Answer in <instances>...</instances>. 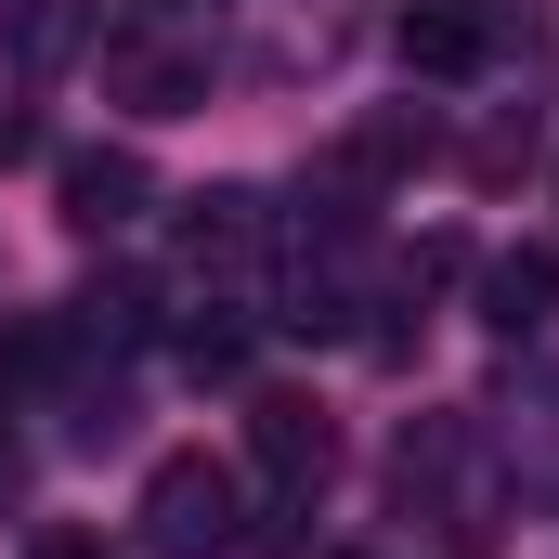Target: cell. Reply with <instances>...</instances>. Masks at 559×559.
I'll use <instances>...</instances> for the list:
<instances>
[{
	"label": "cell",
	"mask_w": 559,
	"mask_h": 559,
	"mask_svg": "<svg viewBox=\"0 0 559 559\" xmlns=\"http://www.w3.org/2000/svg\"><path fill=\"white\" fill-rule=\"evenodd\" d=\"M131 521H143V547H156V559H222L235 534H248V481H235L222 455H156Z\"/></svg>",
	"instance_id": "6da1fadb"
},
{
	"label": "cell",
	"mask_w": 559,
	"mask_h": 559,
	"mask_svg": "<svg viewBox=\"0 0 559 559\" xmlns=\"http://www.w3.org/2000/svg\"><path fill=\"white\" fill-rule=\"evenodd\" d=\"M248 468H261L274 495H325V481H338V429H325V404L261 391V404H248Z\"/></svg>",
	"instance_id": "7a4b0ae2"
},
{
	"label": "cell",
	"mask_w": 559,
	"mask_h": 559,
	"mask_svg": "<svg viewBox=\"0 0 559 559\" xmlns=\"http://www.w3.org/2000/svg\"><path fill=\"white\" fill-rule=\"evenodd\" d=\"M143 195H156V182H143L131 143H79V156L52 169V209H66L79 235H118V222H143Z\"/></svg>",
	"instance_id": "3957f363"
},
{
	"label": "cell",
	"mask_w": 559,
	"mask_h": 559,
	"mask_svg": "<svg viewBox=\"0 0 559 559\" xmlns=\"http://www.w3.org/2000/svg\"><path fill=\"white\" fill-rule=\"evenodd\" d=\"M391 52H404V79H468V66H495V26H481L468 0H417V13L391 26Z\"/></svg>",
	"instance_id": "277c9868"
},
{
	"label": "cell",
	"mask_w": 559,
	"mask_h": 559,
	"mask_svg": "<svg viewBox=\"0 0 559 559\" xmlns=\"http://www.w3.org/2000/svg\"><path fill=\"white\" fill-rule=\"evenodd\" d=\"M481 325H495V338L559 325V248H495V261H481Z\"/></svg>",
	"instance_id": "5b68a950"
},
{
	"label": "cell",
	"mask_w": 559,
	"mask_h": 559,
	"mask_svg": "<svg viewBox=\"0 0 559 559\" xmlns=\"http://www.w3.org/2000/svg\"><path fill=\"white\" fill-rule=\"evenodd\" d=\"M105 92L143 105V118H182V105L209 92V66H195V52H156V39H105Z\"/></svg>",
	"instance_id": "8992f818"
},
{
	"label": "cell",
	"mask_w": 559,
	"mask_h": 559,
	"mask_svg": "<svg viewBox=\"0 0 559 559\" xmlns=\"http://www.w3.org/2000/svg\"><path fill=\"white\" fill-rule=\"evenodd\" d=\"M261 248V195H195L182 209V261H248Z\"/></svg>",
	"instance_id": "52a82bcc"
},
{
	"label": "cell",
	"mask_w": 559,
	"mask_h": 559,
	"mask_svg": "<svg viewBox=\"0 0 559 559\" xmlns=\"http://www.w3.org/2000/svg\"><path fill=\"white\" fill-rule=\"evenodd\" d=\"M417 156H429V131H417V118H365V131L338 143V169H352V182H404Z\"/></svg>",
	"instance_id": "ba28073f"
},
{
	"label": "cell",
	"mask_w": 559,
	"mask_h": 559,
	"mask_svg": "<svg viewBox=\"0 0 559 559\" xmlns=\"http://www.w3.org/2000/svg\"><path fill=\"white\" fill-rule=\"evenodd\" d=\"M182 365H195V378H235V365H248V325H235V312H195V325H182Z\"/></svg>",
	"instance_id": "9c48e42d"
},
{
	"label": "cell",
	"mask_w": 559,
	"mask_h": 559,
	"mask_svg": "<svg viewBox=\"0 0 559 559\" xmlns=\"http://www.w3.org/2000/svg\"><path fill=\"white\" fill-rule=\"evenodd\" d=\"M13 495H26V455H13V442H0V508H13Z\"/></svg>",
	"instance_id": "30bf717a"
},
{
	"label": "cell",
	"mask_w": 559,
	"mask_h": 559,
	"mask_svg": "<svg viewBox=\"0 0 559 559\" xmlns=\"http://www.w3.org/2000/svg\"><path fill=\"white\" fill-rule=\"evenodd\" d=\"M325 559H365V547H325Z\"/></svg>",
	"instance_id": "8fae6325"
},
{
	"label": "cell",
	"mask_w": 559,
	"mask_h": 559,
	"mask_svg": "<svg viewBox=\"0 0 559 559\" xmlns=\"http://www.w3.org/2000/svg\"><path fill=\"white\" fill-rule=\"evenodd\" d=\"M169 13H182V0H169Z\"/></svg>",
	"instance_id": "7c38bea8"
}]
</instances>
